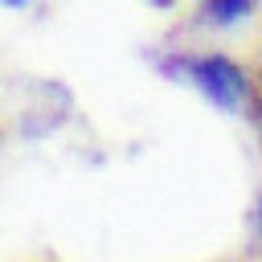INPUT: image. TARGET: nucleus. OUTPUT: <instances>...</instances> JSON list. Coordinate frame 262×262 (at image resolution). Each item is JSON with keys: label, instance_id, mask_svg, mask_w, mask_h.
Masks as SVG:
<instances>
[{"label": "nucleus", "instance_id": "nucleus-2", "mask_svg": "<svg viewBox=\"0 0 262 262\" xmlns=\"http://www.w3.org/2000/svg\"><path fill=\"white\" fill-rule=\"evenodd\" d=\"M250 8H254V0H205V16L213 25H237Z\"/></svg>", "mask_w": 262, "mask_h": 262}, {"label": "nucleus", "instance_id": "nucleus-3", "mask_svg": "<svg viewBox=\"0 0 262 262\" xmlns=\"http://www.w3.org/2000/svg\"><path fill=\"white\" fill-rule=\"evenodd\" d=\"M254 115H258V135H262V86H258V98H254Z\"/></svg>", "mask_w": 262, "mask_h": 262}, {"label": "nucleus", "instance_id": "nucleus-4", "mask_svg": "<svg viewBox=\"0 0 262 262\" xmlns=\"http://www.w3.org/2000/svg\"><path fill=\"white\" fill-rule=\"evenodd\" d=\"M8 4H25V0H8Z\"/></svg>", "mask_w": 262, "mask_h": 262}, {"label": "nucleus", "instance_id": "nucleus-1", "mask_svg": "<svg viewBox=\"0 0 262 262\" xmlns=\"http://www.w3.org/2000/svg\"><path fill=\"white\" fill-rule=\"evenodd\" d=\"M180 66H184L188 82H192L196 90H205L217 106H237V102L250 94V82H246V74H242V66H237L233 57L205 53V57H188V61H180Z\"/></svg>", "mask_w": 262, "mask_h": 262}]
</instances>
